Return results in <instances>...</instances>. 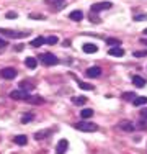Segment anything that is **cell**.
I'll return each instance as SVG.
<instances>
[{
    "label": "cell",
    "instance_id": "obj_1",
    "mask_svg": "<svg viewBox=\"0 0 147 154\" xmlns=\"http://www.w3.org/2000/svg\"><path fill=\"white\" fill-rule=\"evenodd\" d=\"M75 128L80 131H87V133H92V131H97L98 130V125L97 123H90V122H80L75 123Z\"/></svg>",
    "mask_w": 147,
    "mask_h": 154
},
{
    "label": "cell",
    "instance_id": "obj_2",
    "mask_svg": "<svg viewBox=\"0 0 147 154\" xmlns=\"http://www.w3.org/2000/svg\"><path fill=\"white\" fill-rule=\"evenodd\" d=\"M111 7H113L111 2H98V3H93V5H92V12L98 13V12H103V10H110Z\"/></svg>",
    "mask_w": 147,
    "mask_h": 154
},
{
    "label": "cell",
    "instance_id": "obj_3",
    "mask_svg": "<svg viewBox=\"0 0 147 154\" xmlns=\"http://www.w3.org/2000/svg\"><path fill=\"white\" fill-rule=\"evenodd\" d=\"M41 61L44 62L46 66H54V64H57V57L54 56V54H51V53H44L43 56H41Z\"/></svg>",
    "mask_w": 147,
    "mask_h": 154
},
{
    "label": "cell",
    "instance_id": "obj_4",
    "mask_svg": "<svg viewBox=\"0 0 147 154\" xmlns=\"http://www.w3.org/2000/svg\"><path fill=\"white\" fill-rule=\"evenodd\" d=\"M0 31H2V35L8 36V38H25V36H28V35H29L28 31H21V33L12 31V30H0Z\"/></svg>",
    "mask_w": 147,
    "mask_h": 154
},
{
    "label": "cell",
    "instance_id": "obj_5",
    "mask_svg": "<svg viewBox=\"0 0 147 154\" xmlns=\"http://www.w3.org/2000/svg\"><path fill=\"white\" fill-rule=\"evenodd\" d=\"M87 77H92V79H93V77H100L101 75V67H98V66H92V67H88L87 69Z\"/></svg>",
    "mask_w": 147,
    "mask_h": 154
},
{
    "label": "cell",
    "instance_id": "obj_6",
    "mask_svg": "<svg viewBox=\"0 0 147 154\" xmlns=\"http://www.w3.org/2000/svg\"><path fill=\"white\" fill-rule=\"evenodd\" d=\"M69 149V141L67 139H61L56 146V154H64Z\"/></svg>",
    "mask_w": 147,
    "mask_h": 154
},
{
    "label": "cell",
    "instance_id": "obj_7",
    "mask_svg": "<svg viewBox=\"0 0 147 154\" xmlns=\"http://www.w3.org/2000/svg\"><path fill=\"white\" fill-rule=\"evenodd\" d=\"M10 97H12L13 100H26L29 95L25 92V90H13V92L10 94Z\"/></svg>",
    "mask_w": 147,
    "mask_h": 154
},
{
    "label": "cell",
    "instance_id": "obj_8",
    "mask_svg": "<svg viewBox=\"0 0 147 154\" xmlns=\"http://www.w3.org/2000/svg\"><path fill=\"white\" fill-rule=\"evenodd\" d=\"M2 77L3 79H7V80H12L16 77V71H15L13 67H7V69H3L2 71Z\"/></svg>",
    "mask_w": 147,
    "mask_h": 154
},
{
    "label": "cell",
    "instance_id": "obj_9",
    "mask_svg": "<svg viewBox=\"0 0 147 154\" xmlns=\"http://www.w3.org/2000/svg\"><path fill=\"white\" fill-rule=\"evenodd\" d=\"M108 54L110 56H116V57H121L124 56V49L121 46H115V48H110L108 49Z\"/></svg>",
    "mask_w": 147,
    "mask_h": 154
},
{
    "label": "cell",
    "instance_id": "obj_10",
    "mask_svg": "<svg viewBox=\"0 0 147 154\" xmlns=\"http://www.w3.org/2000/svg\"><path fill=\"white\" fill-rule=\"evenodd\" d=\"M82 49H83V53H87V54H93L98 51V46L93 45V43H85V45L82 46Z\"/></svg>",
    "mask_w": 147,
    "mask_h": 154
},
{
    "label": "cell",
    "instance_id": "obj_11",
    "mask_svg": "<svg viewBox=\"0 0 147 154\" xmlns=\"http://www.w3.org/2000/svg\"><path fill=\"white\" fill-rule=\"evenodd\" d=\"M119 128H121L123 131H134L136 125L131 123V122H128V120H123V122L119 123Z\"/></svg>",
    "mask_w": 147,
    "mask_h": 154
},
{
    "label": "cell",
    "instance_id": "obj_12",
    "mask_svg": "<svg viewBox=\"0 0 147 154\" xmlns=\"http://www.w3.org/2000/svg\"><path fill=\"white\" fill-rule=\"evenodd\" d=\"M132 84H134L136 87H139V89H142V87L146 85V80L142 79L141 75H134V77H132Z\"/></svg>",
    "mask_w": 147,
    "mask_h": 154
},
{
    "label": "cell",
    "instance_id": "obj_13",
    "mask_svg": "<svg viewBox=\"0 0 147 154\" xmlns=\"http://www.w3.org/2000/svg\"><path fill=\"white\" fill-rule=\"evenodd\" d=\"M69 18L70 20H74V21H80L83 18V13H82V10H74V12L69 15Z\"/></svg>",
    "mask_w": 147,
    "mask_h": 154
},
{
    "label": "cell",
    "instance_id": "obj_14",
    "mask_svg": "<svg viewBox=\"0 0 147 154\" xmlns=\"http://www.w3.org/2000/svg\"><path fill=\"white\" fill-rule=\"evenodd\" d=\"M132 103H134V107H142V105L147 103V97H136L132 100Z\"/></svg>",
    "mask_w": 147,
    "mask_h": 154
},
{
    "label": "cell",
    "instance_id": "obj_15",
    "mask_svg": "<svg viewBox=\"0 0 147 154\" xmlns=\"http://www.w3.org/2000/svg\"><path fill=\"white\" fill-rule=\"evenodd\" d=\"M25 64H26V67H29V69H34L36 66H38V61H36L34 57H26V59H25Z\"/></svg>",
    "mask_w": 147,
    "mask_h": 154
},
{
    "label": "cell",
    "instance_id": "obj_16",
    "mask_svg": "<svg viewBox=\"0 0 147 154\" xmlns=\"http://www.w3.org/2000/svg\"><path fill=\"white\" fill-rule=\"evenodd\" d=\"M46 43V38H43V36H38V38H34L31 41V46H34V48H39L41 45H44Z\"/></svg>",
    "mask_w": 147,
    "mask_h": 154
},
{
    "label": "cell",
    "instance_id": "obj_17",
    "mask_svg": "<svg viewBox=\"0 0 147 154\" xmlns=\"http://www.w3.org/2000/svg\"><path fill=\"white\" fill-rule=\"evenodd\" d=\"M15 143H16V144H20V146H25L28 143V138L25 136V134H18V136L15 138Z\"/></svg>",
    "mask_w": 147,
    "mask_h": 154
},
{
    "label": "cell",
    "instance_id": "obj_18",
    "mask_svg": "<svg viewBox=\"0 0 147 154\" xmlns=\"http://www.w3.org/2000/svg\"><path fill=\"white\" fill-rule=\"evenodd\" d=\"M93 115V110L92 108H83V110H80V116H82V118H90V116Z\"/></svg>",
    "mask_w": 147,
    "mask_h": 154
},
{
    "label": "cell",
    "instance_id": "obj_19",
    "mask_svg": "<svg viewBox=\"0 0 147 154\" xmlns=\"http://www.w3.org/2000/svg\"><path fill=\"white\" fill-rule=\"evenodd\" d=\"M87 102L85 97H72V103L74 105H83Z\"/></svg>",
    "mask_w": 147,
    "mask_h": 154
},
{
    "label": "cell",
    "instance_id": "obj_20",
    "mask_svg": "<svg viewBox=\"0 0 147 154\" xmlns=\"http://www.w3.org/2000/svg\"><path fill=\"white\" fill-rule=\"evenodd\" d=\"M106 45H111V48H115V46H121V41L119 39H115V38H108L106 39Z\"/></svg>",
    "mask_w": 147,
    "mask_h": 154
},
{
    "label": "cell",
    "instance_id": "obj_21",
    "mask_svg": "<svg viewBox=\"0 0 147 154\" xmlns=\"http://www.w3.org/2000/svg\"><path fill=\"white\" fill-rule=\"evenodd\" d=\"M26 102L28 103H43V98L41 97H28Z\"/></svg>",
    "mask_w": 147,
    "mask_h": 154
},
{
    "label": "cell",
    "instance_id": "obj_22",
    "mask_svg": "<svg viewBox=\"0 0 147 154\" xmlns=\"http://www.w3.org/2000/svg\"><path fill=\"white\" fill-rule=\"evenodd\" d=\"M79 87H80V89H83V90H93L95 89L92 84H87V82H79Z\"/></svg>",
    "mask_w": 147,
    "mask_h": 154
},
{
    "label": "cell",
    "instance_id": "obj_23",
    "mask_svg": "<svg viewBox=\"0 0 147 154\" xmlns=\"http://www.w3.org/2000/svg\"><path fill=\"white\" fill-rule=\"evenodd\" d=\"M26 89H33V84H29L28 80H23L20 84V90H26Z\"/></svg>",
    "mask_w": 147,
    "mask_h": 154
},
{
    "label": "cell",
    "instance_id": "obj_24",
    "mask_svg": "<svg viewBox=\"0 0 147 154\" xmlns=\"http://www.w3.org/2000/svg\"><path fill=\"white\" fill-rule=\"evenodd\" d=\"M49 133H51L49 130H47V131H38V133L34 134V138L36 139H43V138H46V134H49Z\"/></svg>",
    "mask_w": 147,
    "mask_h": 154
},
{
    "label": "cell",
    "instance_id": "obj_25",
    "mask_svg": "<svg viewBox=\"0 0 147 154\" xmlns=\"http://www.w3.org/2000/svg\"><path fill=\"white\" fill-rule=\"evenodd\" d=\"M136 97H137V95L132 94V92H126V94H123V98H124V100H134Z\"/></svg>",
    "mask_w": 147,
    "mask_h": 154
},
{
    "label": "cell",
    "instance_id": "obj_26",
    "mask_svg": "<svg viewBox=\"0 0 147 154\" xmlns=\"http://www.w3.org/2000/svg\"><path fill=\"white\" fill-rule=\"evenodd\" d=\"M57 41H59L57 36H49V38H46V43H47V45H56Z\"/></svg>",
    "mask_w": 147,
    "mask_h": 154
},
{
    "label": "cell",
    "instance_id": "obj_27",
    "mask_svg": "<svg viewBox=\"0 0 147 154\" xmlns=\"http://www.w3.org/2000/svg\"><path fill=\"white\" fill-rule=\"evenodd\" d=\"M33 118H34V115H31V113H28V115H25L23 118H21V123H28V122H31Z\"/></svg>",
    "mask_w": 147,
    "mask_h": 154
},
{
    "label": "cell",
    "instance_id": "obj_28",
    "mask_svg": "<svg viewBox=\"0 0 147 154\" xmlns=\"http://www.w3.org/2000/svg\"><path fill=\"white\" fill-rule=\"evenodd\" d=\"M132 56H134V57H146L147 56V51H136Z\"/></svg>",
    "mask_w": 147,
    "mask_h": 154
},
{
    "label": "cell",
    "instance_id": "obj_29",
    "mask_svg": "<svg viewBox=\"0 0 147 154\" xmlns=\"http://www.w3.org/2000/svg\"><path fill=\"white\" fill-rule=\"evenodd\" d=\"M134 20L136 21H144V20H147V15H136Z\"/></svg>",
    "mask_w": 147,
    "mask_h": 154
},
{
    "label": "cell",
    "instance_id": "obj_30",
    "mask_svg": "<svg viewBox=\"0 0 147 154\" xmlns=\"http://www.w3.org/2000/svg\"><path fill=\"white\" fill-rule=\"evenodd\" d=\"M18 15H16V12H8L7 13V18H10V20H12V18H16Z\"/></svg>",
    "mask_w": 147,
    "mask_h": 154
},
{
    "label": "cell",
    "instance_id": "obj_31",
    "mask_svg": "<svg viewBox=\"0 0 147 154\" xmlns=\"http://www.w3.org/2000/svg\"><path fill=\"white\" fill-rule=\"evenodd\" d=\"M29 18H33V20H44L43 15H33V13L29 15Z\"/></svg>",
    "mask_w": 147,
    "mask_h": 154
},
{
    "label": "cell",
    "instance_id": "obj_32",
    "mask_svg": "<svg viewBox=\"0 0 147 154\" xmlns=\"http://www.w3.org/2000/svg\"><path fill=\"white\" fill-rule=\"evenodd\" d=\"M47 2H49V3L52 2L54 5H56V3H64V0H47Z\"/></svg>",
    "mask_w": 147,
    "mask_h": 154
},
{
    "label": "cell",
    "instance_id": "obj_33",
    "mask_svg": "<svg viewBox=\"0 0 147 154\" xmlns=\"http://www.w3.org/2000/svg\"><path fill=\"white\" fill-rule=\"evenodd\" d=\"M141 116H142V118H147V108H146V110H142V112H141Z\"/></svg>",
    "mask_w": 147,
    "mask_h": 154
},
{
    "label": "cell",
    "instance_id": "obj_34",
    "mask_svg": "<svg viewBox=\"0 0 147 154\" xmlns=\"http://www.w3.org/2000/svg\"><path fill=\"white\" fill-rule=\"evenodd\" d=\"M5 45H7V43H5V39H2V38H0V48H3Z\"/></svg>",
    "mask_w": 147,
    "mask_h": 154
},
{
    "label": "cell",
    "instance_id": "obj_35",
    "mask_svg": "<svg viewBox=\"0 0 147 154\" xmlns=\"http://www.w3.org/2000/svg\"><path fill=\"white\" fill-rule=\"evenodd\" d=\"M142 43H144V45H147V41H146V39H142Z\"/></svg>",
    "mask_w": 147,
    "mask_h": 154
},
{
    "label": "cell",
    "instance_id": "obj_36",
    "mask_svg": "<svg viewBox=\"0 0 147 154\" xmlns=\"http://www.w3.org/2000/svg\"><path fill=\"white\" fill-rule=\"evenodd\" d=\"M144 33H146V35H147V28H146V30H144Z\"/></svg>",
    "mask_w": 147,
    "mask_h": 154
}]
</instances>
